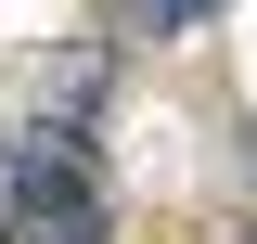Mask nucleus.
I'll use <instances>...</instances> for the list:
<instances>
[{"label": "nucleus", "mask_w": 257, "mask_h": 244, "mask_svg": "<svg viewBox=\"0 0 257 244\" xmlns=\"http://www.w3.org/2000/svg\"><path fill=\"white\" fill-rule=\"evenodd\" d=\"M13 244H103L90 142H64V129H26L13 142Z\"/></svg>", "instance_id": "f257e3e1"}, {"label": "nucleus", "mask_w": 257, "mask_h": 244, "mask_svg": "<svg viewBox=\"0 0 257 244\" xmlns=\"http://www.w3.org/2000/svg\"><path fill=\"white\" fill-rule=\"evenodd\" d=\"M128 26H155V39H180V26H206V13H219V0H116Z\"/></svg>", "instance_id": "f03ea898"}]
</instances>
